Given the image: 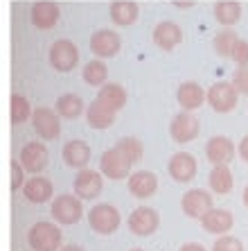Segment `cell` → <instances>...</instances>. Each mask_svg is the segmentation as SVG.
Wrapping results in <instances>:
<instances>
[{
	"instance_id": "44dd1931",
	"label": "cell",
	"mask_w": 248,
	"mask_h": 251,
	"mask_svg": "<svg viewBox=\"0 0 248 251\" xmlns=\"http://www.w3.org/2000/svg\"><path fill=\"white\" fill-rule=\"evenodd\" d=\"M61 158L68 168L75 170H84L90 161V147L84 143V140H68L61 150Z\"/></svg>"
},
{
	"instance_id": "d4e9b609",
	"label": "cell",
	"mask_w": 248,
	"mask_h": 251,
	"mask_svg": "<svg viewBox=\"0 0 248 251\" xmlns=\"http://www.w3.org/2000/svg\"><path fill=\"white\" fill-rule=\"evenodd\" d=\"M54 109L66 120H75V118H79L81 113L86 111V104H84V100L77 93H64V95H59Z\"/></svg>"
},
{
	"instance_id": "7402d4cb",
	"label": "cell",
	"mask_w": 248,
	"mask_h": 251,
	"mask_svg": "<svg viewBox=\"0 0 248 251\" xmlns=\"http://www.w3.org/2000/svg\"><path fill=\"white\" fill-rule=\"evenodd\" d=\"M201 224H203V231H208L212 235H224L232 228V213L224 208H212L205 213Z\"/></svg>"
},
{
	"instance_id": "277c9868",
	"label": "cell",
	"mask_w": 248,
	"mask_h": 251,
	"mask_svg": "<svg viewBox=\"0 0 248 251\" xmlns=\"http://www.w3.org/2000/svg\"><path fill=\"white\" fill-rule=\"evenodd\" d=\"M50 213L59 224H77L84 215V206H81V197L77 195H59L57 199H52Z\"/></svg>"
},
{
	"instance_id": "5b68a950",
	"label": "cell",
	"mask_w": 248,
	"mask_h": 251,
	"mask_svg": "<svg viewBox=\"0 0 248 251\" xmlns=\"http://www.w3.org/2000/svg\"><path fill=\"white\" fill-rule=\"evenodd\" d=\"M47 54H50L52 68L59 70V73H70V70H75L77 64H79V50H77V46L70 39L54 41Z\"/></svg>"
},
{
	"instance_id": "f35d334b",
	"label": "cell",
	"mask_w": 248,
	"mask_h": 251,
	"mask_svg": "<svg viewBox=\"0 0 248 251\" xmlns=\"http://www.w3.org/2000/svg\"><path fill=\"white\" fill-rule=\"evenodd\" d=\"M61 251H84L79 245H66V247H61Z\"/></svg>"
},
{
	"instance_id": "30bf717a",
	"label": "cell",
	"mask_w": 248,
	"mask_h": 251,
	"mask_svg": "<svg viewBox=\"0 0 248 251\" xmlns=\"http://www.w3.org/2000/svg\"><path fill=\"white\" fill-rule=\"evenodd\" d=\"M72 188H75V195L81 199H97L104 190V179H102V172L97 170H79L72 181Z\"/></svg>"
},
{
	"instance_id": "e0dca14e",
	"label": "cell",
	"mask_w": 248,
	"mask_h": 251,
	"mask_svg": "<svg viewBox=\"0 0 248 251\" xmlns=\"http://www.w3.org/2000/svg\"><path fill=\"white\" fill-rule=\"evenodd\" d=\"M127 186L135 199H149L158 190V176L149 170H138L127 179Z\"/></svg>"
},
{
	"instance_id": "8d00e7d4",
	"label": "cell",
	"mask_w": 248,
	"mask_h": 251,
	"mask_svg": "<svg viewBox=\"0 0 248 251\" xmlns=\"http://www.w3.org/2000/svg\"><path fill=\"white\" fill-rule=\"evenodd\" d=\"M237 152H239V156H242L244 163H248V136L242 138V143H239V147H237Z\"/></svg>"
},
{
	"instance_id": "f546056e",
	"label": "cell",
	"mask_w": 248,
	"mask_h": 251,
	"mask_svg": "<svg viewBox=\"0 0 248 251\" xmlns=\"http://www.w3.org/2000/svg\"><path fill=\"white\" fill-rule=\"evenodd\" d=\"M9 113H12V123L14 125H23L27 123L29 118H32V104H29V100L21 93H14L12 100H9Z\"/></svg>"
},
{
	"instance_id": "8fae6325",
	"label": "cell",
	"mask_w": 248,
	"mask_h": 251,
	"mask_svg": "<svg viewBox=\"0 0 248 251\" xmlns=\"http://www.w3.org/2000/svg\"><path fill=\"white\" fill-rule=\"evenodd\" d=\"M201 131V123L196 120V116H192V111H180L172 118V125H169V136H172L176 143H190L199 136Z\"/></svg>"
},
{
	"instance_id": "5bb4252c",
	"label": "cell",
	"mask_w": 248,
	"mask_h": 251,
	"mask_svg": "<svg viewBox=\"0 0 248 251\" xmlns=\"http://www.w3.org/2000/svg\"><path fill=\"white\" fill-rule=\"evenodd\" d=\"M167 172L176 183H187L196 176V158L190 152H176L167 163Z\"/></svg>"
},
{
	"instance_id": "484cf974",
	"label": "cell",
	"mask_w": 248,
	"mask_h": 251,
	"mask_svg": "<svg viewBox=\"0 0 248 251\" xmlns=\"http://www.w3.org/2000/svg\"><path fill=\"white\" fill-rule=\"evenodd\" d=\"M97 100L99 102H104L106 106H111L113 111H120L122 106L127 104V91L115 82H106L104 86H99Z\"/></svg>"
},
{
	"instance_id": "ba28073f",
	"label": "cell",
	"mask_w": 248,
	"mask_h": 251,
	"mask_svg": "<svg viewBox=\"0 0 248 251\" xmlns=\"http://www.w3.org/2000/svg\"><path fill=\"white\" fill-rule=\"evenodd\" d=\"M59 118L61 116L57 113V109L41 106V109H34V113H32V127L43 140H54L61 134V120Z\"/></svg>"
},
{
	"instance_id": "603a6c76",
	"label": "cell",
	"mask_w": 248,
	"mask_h": 251,
	"mask_svg": "<svg viewBox=\"0 0 248 251\" xmlns=\"http://www.w3.org/2000/svg\"><path fill=\"white\" fill-rule=\"evenodd\" d=\"M115 113L111 106H106L104 102H99L97 98L92 100L90 104L86 106V120L92 129H106L115 123Z\"/></svg>"
},
{
	"instance_id": "ab89813d",
	"label": "cell",
	"mask_w": 248,
	"mask_h": 251,
	"mask_svg": "<svg viewBox=\"0 0 248 251\" xmlns=\"http://www.w3.org/2000/svg\"><path fill=\"white\" fill-rule=\"evenodd\" d=\"M242 199H244V206L248 208V186L244 188V193H242Z\"/></svg>"
},
{
	"instance_id": "ac0fdd59",
	"label": "cell",
	"mask_w": 248,
	"mask_h": 251,
	"mask_svg": "<svg viewBox=\"0 0 248 251\" xmlns=\"http://www.w3.org/2000/svg\"><path fill=\"white\" fill-rule=\"evenodd\" d=\"M154 43H156L160 50H174L176 46H180L183 41V29L179 25L174 23V21H160V23L154 27V34H151Z\"/></svg>"
},
{
	"instance_id": "9c48e42d",
	"label": "cell",
	"mask_w": 248,
	"mask_h": 251,
	"mask_svg": "<svg viewBox=\"0 0 248 251\" xmlns=\"http://www.w3.org/2000/svg\"><path fill=\"white\" fill-rule=\"evenodd\" d=\"M158 226H160V215H158V210L149 208V206H138L129 215V231L138 238L151 235Z\"/></svg>"
},
{
	"instance_id": "8992f818",
	"label": "cell",
	"mask_w": 248,
	"mask_h": 251,
	"mask_svg": "<svg viewBox=\"0 0 248 251\" xmlns=\"http://www.w3.org/2000/svg\"><path fill=\"white\" fill-rule=\"evenodd\" d=\"M180 208L187 217L192 220H203L208 210L214 208V199L208 190H203V188H192L187 193L180 197Z\"/></svg>"
},
{
	"instance_id": "e575fe53",
	"label": "cell",
	"mask_w": 248,
	"mask_h": 251,
	"mask_svg": "<svg viewBox=\"0 0 248 251\" xmlns=\"http://www.w3.org/2000/svg\"><path fill=\"white\" fill-rule=\"evenodd\" d=\"M25 172L21 161H12V190H21L25 186Z\"/></svg>"
},
{
	"instance_id": "7a4b0ae2",
	"label": "cell",
	"mask_w": 248,
	"mask_h": 251,
	"mask_svg": "<svg viewBox=\"0 0 248 251\" xmlns=\"http://www.w3.org/2000/svg\"><path fill=\"white\" fill-rule=\"evenodd\" d=\"M120 222H122V217H120V213H117V208L106 204V201L95 204L90 210H88V224H90V228L97 235L115 233Z\"/></svg>"
},
{
	"instance_id": "83f0119b",
	"label": "cell",
	"mask_w": 248,
	"mask_h": 251,
	"mask_svg": "<svg viewBox=\"0 0 248 251\" xmlns=\"http://www.w3.org/2000/svg\"><path fill=\"white\" fill-rule=\"evenodd\" d=\"M208 183H210V190L219 195H225L232 190V172L228 165H214L212 172L208 176Z\"/></svg>"
},
{
	"instance_id": "74e56055",
	"label": "cell",
	"mask_w": 248,
	"mask_h": 251,
	"mask_svg": "<svg viewBox=\"0 0 248 251\" xmlns=\"http://www.w3.org/2000/svg\"><path fill=\"white\" fill-rule=\"evenodd\" d=\"M179 251H208L203 245H199V242H187V245H183Z\"/></svg>"
},
{
	"instance_id": "52a82bcc",
	"label": "cell",
	"mask_w": 248,
	"mask_h": 251,
	"mask_svg": "<svg viewBox=\"0 0 248 251\" xmlns=\"http://www.w3.org/2000/svg\"><path fill=\"white\" fill-rule=\"evenodd\" d=\"M237 100H239V91L232 82H214L208 88V104L217 113H230L237 106Z\"/></svg>"
},
{
	"instance_id": "cb8c5ba5",
	"label": "cell",
	"mask_w": 248,
	"mask_h": 251,
	"mask_svg": "<svg viewBox=\"0 0 248 251\" xmlns=\"http://www.w3.org/2000/svg\"><path fill=\"white\" fill-rule=\"evenodd\" d=\"M111 21L115 25H122V27H127V25H133L138 21V5L133 2V0H115L113 5H111Z\"/></svg>"
},
{
	"instance_id": "9a60e30c",
	"label": "cell",
	"mask_w": 248,
	"mask_h": 251,
	"mask_svg": "<svg viewBox=\"0 0 248 251\" xmlns=\"http://www.w3.org/2000/svg\"><path fill=\"white\" fill-rule=\"evenodd\" d=\"M235 143L225 136H212L205 143V158L212 165H228L235 158Z\"/></svg>"
},
{
	"instance_id": "3957f363",
	"label": "cell",
	"mask_w": 248,
	"mask_h": 251,
	"mask_svg": "<svg viewBox=\"0 0 248 251\" xmlns=\"http://www.w3.org/2000/svg\"><path fill=\"white\" fill-rule=\"evenodd\" d=\"M131 161L124 152H120L117 147H111L102 154L99 158V170H102V175L113 179V181H122V179H129L131 176Z\"/></svg>"
},
{
	"instance_id": "4fadbf2b",
	"label": "cell",
	"mask_w": 248,
	"mask_h": 251,
	"mask_svg": "<svg viewBox=\"0 0 248 251\" xmlns=\"http://www.w3.org/2000/svg\"><path fill=\"white\" fill-rule=\"evenodd\" d=\"M18 161L23 163V168L32 175H39L41 170L47 168V161H50V154H47V147L39 140H32L21 150V156Z\"/></svg>"
},
{
	"instance_id": "836d02e7",
	"label": "cell",
	"mask_w": 248,
	"mask_h": 251,
	"mask_svg": "<svg viewBox=\"0 0 248 251\" xmlns=\"http://www.w3.org/2000/svg\"><path fill=\"white\" fill-rule=\"evenodd\" d=\"M232 84L242 95H248V66H237L232 73Z\"/></svg>"
},
{
	"instance_id": "ffe728a7",
	"label": "cell",
	"mask_w": 248,
	"mask_h": 251,
	"mask_svg": "<svg viewBox=\"0 0 248 251\" xmlns=\"http://www.w3.org/2000/svg\"><path fill=\"white\" fill-rule=\"evenodd\" d=\"M52 181L50 179H45V176H39L34 175L32 179H27L23 186V195L27 201H32V204H45V201H50L52 199Z\"/></svg>"
},
{
	"instance_id": "7c38bea8",
	"label": "cell",
	"mask_w": 248,
	"mask_h": 251,
	"mask_svg": "<svg viewBox=\"0 0 248 251\" xmlns=\"http://www.w3.org/2000/svg\"><path fill=\"white\" fill-rule=\"evenodd\" d=\"M122 48V39L113 29H97L90 36V50L92 54H97V59H109L115 57Z\"/></svg>"
},
{
	"instance_id": "4316f807",
	"label": "cell",
	"mask_w": 248,
	"mask_h": 251,
	"mask_svg": "<svg viewBox=\"0 0 248 251\" xmlns=\"http://www.w3.org/2000/svg\"><path fill=\"white\" fill-rule=\"evenodd\" d=\"M214 18L224 27H230V25H235L242 18V5L237 0H219L214 5Z\"/></svg>"
},
{
	"instance_id": "1f68e13d",
	"label": "cell",
	"mask_w": 248,
	"mask_h": 251,
	"mask_svg": "<svg viewBox=\"0 0 248 251\" xmlns=\"http://www.w3.org/2000/svg\"><path fill=\"white\" fill-rule=\"evenodd\" d=\"M115 147L120 150V152H124L129 156V161L131 163H138L140 158H142V143H140L138 138H133V136H124V138H120L115 143Z\"/></svg>"
},
{
	"instance_id": "d6986e66",
	"label": "cell",
	"mask_w": 248,
	"mask_h": 251,
	"mask_svg": "<svg viewBox=\"0 0 248 251\" xmlns=\"http://www.w3.org/2000/svg\"><path fill=\"white\" fill-rule=\"evenodd\" d=\"M176 100H179V104L183 111H194L199 106H203V102L208 100V93L203 91L201 84L196 82H183L176 91Z\"/></svg>"
},
{
	"instance_id": "2e32d148",
	"label": "cell",
	"mask_w": 248,
	"mask_h": 251,
	"mask_svg": "<svg viewBox=\"0 0 248 251\" xmlns=\"http://www.w3.org/2000/svg\"><path fill=\"white\" fill-rule=\"evenodd\" d=\"M59 16H61V9L52 0H39L32 5V12H29L32 23L39 29H52L59 23Z\"/></svg>"
},
{
	"instance_id": "d590c367",
	"label": "cell",
	"mask_w": 248,
	"mask_h": 251,
	"mask_svg": "<svg viewBox=\"0 0 248 251\" xmlns=\"http://www.w3.org/2000/svg\"><path fill=\"white\" fill-rule=\"evenodd\" d=\"M232 61H235L237 66H248V41H244V39H239L235 46V50H232Z\"/></svg>"
},
{
	"instance_id": "f1b7e54d",
	"label": "cell",
	"mask_w": 248,
	"mask_h": 251,
	"mask_svg": "<svg viewBox=\"0 0 248 251\" xmlns=\"http://www.w3.org/2000/svg\"><path fill=\"white\" fill-rule=\"evenodd\" d=\"M81 77H84V82L90 84V86H104L106 79H109V68H106L104 61L92 59V61H88V64L84 66Z\"/></svg>"
},
{
	"instance_id": "6da1fadb",
	"label": "cell",
	"mask_w": 248,
	"mask_h": 251,
	"mask_svg": "<svg viewBox=\"0 0 248 251\" xmlns=\"http://www.w3.org/2000/svg\"><path fill=\"white\" fill-rule=\"evenodd\" d=\"M61 228L54 222H36L27 231V242L34 251H61Z\"/></svg>"
},
{
	"instance_id": "4dcf8cb0",
	"label": "cell",
	"mask_w": 248,
	"mask_h": 251,
	"mask_svg": "<svg viewBox=\"0 0 248 251\" xmlns=\"http://www.w3.org/2000/svg\"><path fill=\"white\" fill-rule=\"evenodd\" d=\"M237 41H239L237 32H232L230 27L221 29V32L214 34V50H217L219 57H232V50H235Z\"/></svg>"
},
{
	"instance_id": "d6a6232c",
	"label": "cell",
	"mask_w": 248,
	"mask_h": 251,
	"mask_svg": "<svg viewBox=\"0 0 248 251\" xmlns=\"http://www.w3.org/2000/svg\"><path fill=\"white\" fill-rule=\"evenodd\" d=\"M212 251H244L242 240L235 238V235H219L214 240Z\"/></svg>"
},
{
	"instance_id": "60d3db41",
	"label": "cell",
	"mask_w": 248,
	"mask_h": 251,
	"mask_svg": "<svg viewBox=\"0 0 248 251\" xmlns=\"http://www.w3.org/2000/svg\"><path fill=\"white\" fill-rule=\"evenodd\" d=\"M131 251H142V249H131Z\"/></svg>"
}]
</instances>
